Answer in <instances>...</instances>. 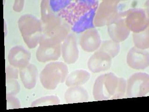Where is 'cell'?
I'll return each instance as SVG.
<instances>
[{
  "instance_id": "6da1fadb",
  "label": "cell",
  "mask_w": 149,
  "mask_h": 112,
  "mask_svg": "<svg viewBox=\"0 0 149 112\" xmlns=\"http://www.w3.org/2000/svg\"><path fill=\"white\" fill-rule=\"evenodd\" d=\"M98 1H70L59 14L72 26L73 31L80 33L94 28V19L97 9Z\"/></svg>"
},
{
  "instance_id": "7a4b0ae2",
  "label": "cell",
  "mask_w": 149,
  "mask_h": 112,
  "mask_svg": "<svg viewBox=\"0 0 149 112\" xmlns=\"http://www.w3.org/2000/svg\"><path fill=\"white\" fill-rule=\"evenodd\" d=\"M127 82L109 72L99 76L95 82L93 95L96 101L121 99L125 95Z\"/></svg>"
},
{
  "instance_id": "3957f363",
  "label": "cell",
  "mask_w": 149,
  "mask_h": 112,
  "mask_svg": "<svg viewBox=\"0 0 149 112\" xmlns=\"http://www.w3.org/2000/svg\"><path fill=\"white\" fill-rule=\"evenodd\" d=\"M18 25L23 40L29 48H35L39 43L42 34L41 21L34 15L25 14L18 21Z\"/></svg>"
},
{
  "instance_id": "277c9868",
  "label": "cell",
  "mask_w": 149,
  "mask_h": 112,
  "mask_svg": "<svg viewBox=\"0 0 149 112\" xmlns=\"http://www.w3.org/2000/svg\"><path fill=\"white\" fill-rule=\"evenodd\" d=\"M69 73L67 65L62 62H51L46 65L40 75V80L43 88L54 90L65 81Z\"/></svg>"
},
{
  "instance_id": "5b68a950",
  "label": "cell",
  "mask_w": 149,
  "mask_h": 112,
  "mask_svg": "<svg viewBox=\"0 0 149 112\" xmlns=\"http://www.w3.org/2000/svg\"><path fill=\"white\" fill-rule=\"evenodd\" d=\"M119 1L115 0H106L102 1L97 8L94 19V25L95 27H103L108 25L118 15Z\"/></svg>"
},
{
  "instance_id": "8992f818",
  "label": "cell",
  "mask_w": 149,
  "mask_h": 112,
  "mask_svg": "<svg viewBox=\"0 0 149 112\" xmlns=\"http://www.w3.org/2000/svg\"><path fill=\"white\" fill-rule=\"evenodd\" d=\"M126 96L128 98L143 97L149 92V75L143 72L132 75L127 82Z\"/></svg>"
},
{
  "instance_id": "52a82bcc",
  "label": "cell",
  "mask_w": 149,
  "mask_h": 112,
  "mask_svg": "<svg viewBox=\"0 0 149 112\" xmlns=\"http://www.w3.org/2000/svg\"><path fill=\"white\" fill-rule=\"evenodd\" d=\"M124 14L125 22L130 32L135 33L141 32L149 28L148 15L143 9H130Z\"/></svg>"
},
{
  "instance_id": "ba28073f",
  "label": "cell",
  "mask_w": 149,
  "mask_h": 112,
  "mask_svg": "<svg viewBox=\"0 0 149 112\" xmlns=\"http://www.w3.org/2000/svg\"><path fill=\"white\" fill-rule=\"evenodd\" d=\"M108 32L111 40L118 43L128 38L130 30L125 22L124 12L119 13L116 18L108 25Z\"/></svg>"
},
{
  "instance_id": "9c48e42d",
  "label": "cell",
  "mask_w": 149,
  "mask_h": 112,
  "mask_svg": "<svg viewBox=\"0 0 149 112\" xmlns=\"http://www.w3.org/2000/svg\"><path fill=\"white\" fill-rule=\"evenodd\" d=\"M39 46L36 52V57L39 62L46 63L57 60L60 57L61 44L50 43L40 39Z\"/></svg>"
},
{
  "instance_id": "30bf717a",
  "label": "cell",
  "mask_w": 149,
  "mask_h": 112,
  "mask_svg": "<svg viewBox=\"0 0 149 112\" xmlns=\"http://www.w3.org/2000/svg\"><path fill=\"white\" fill-rule=\"evenodd\" d=\"M127 63L130 68L135 70L146 69L149 65V52L133 47L128 52Z\"/></svg>"
},
{
  "instance_id": "8fae6325",
  "label": "cell",
  "mask_w": 149,
  "mask_h": 112,
  "mask_svg": "<svg viewBox=\"0 0 149 112\" xmlns=\"http://www.w3.org/2000/svg\"><path fill=\"white\" fill-rule=\"evenodd\" d=\"M111 63V57L106 52L99 50L89 58L88 67L93 73H99L108 70Z\"/></svg>"
},
{
  "instance_id": "7c38bea8",
  "label": "cell",
  "mask_w": 149,
  "mask_h": 112,
  "mask_svg": "<svg viewBox=\"0 0 149 112\" xmlns=\"http://www.w3.org/2000/svg\"><path fill=\"white\" fill-rule=\"evenodd\" d=\"M61 52L64 62L67 64L76 63L79 57L76 37L73 34H70L61 45Z\"/></svg>"
},
{
  "instance_id": "4fadbf2b",
  "label": "cell",
  "mask_w": 149,
  "mask_h": 112,
  "mask_svg": "<svg viewBox=\"0 0 149 112\" xmlns=\"http://www.w3.org/2000/svg\"><path fill=\"white\" fill-rule=\"evenodd\" d=\"M31 56L30 52L23 47L16 46L10 49L8 58L11 66L20 70L29 64Z\"/></svg>"
},
{
  "instance_id": "5bb4252c",
  "label": "cell",
  "mask_w": 149,
  "mask_h": 112,
  "mask_svg": "<svg viewBox=\"0 0 149 112\" xmlns=\"http://www.w3.org/2000/svg\"><path fill=\"white\" fill-rule=\"evenodd\" d=\"M101 40L97 29L91 28L85 30L81 36L79 43L81 48L88 52H92L100 47Z\"/></svg>"
},
{
  "instance_id": "9a60e30c",
  "label": "cell",
  "mask_w": 149,
  "mask_h": 112,
  "mask_svg": "<svg viewBox=\"0 0 149 112\" xmlns=\"http://www.w3.org/2000/svg\"><path fill=\"white\" fill-rule=\"evenodd\" d=\"M19 74L26 88L31 90L35 88L38 78V69L36 65L29 64L27 66L20 69Z\"/></svg>"
},
{
  "instance_id": "2e32d148",
  "label": "cell",
  "mask_w": 149,
  "mask_h": 112,
  "mask_svg": "<svg viewBox=\"0 0 149 112\" xmlns=\"http://www.w3.org/2000/svg\"><path fill=\"white\" fill-rule=\"evenodd\" d=\"M64 99L68 103L87 102L88 94L87 91L80 86H71L64 93Z\"/></svg>"
},
{
  "instance_id": "e0dca14e",
  "label": "cell",
  "mask_w": 149,
  "mask_h": 112,
  "mask_svg": "<svg viewBox=\"0 0 149 112\" xmlns=\"http://www.w3.org/2000/svg\"><path fill=\"white\" fill-rule=\"evenodd\" d=\"M90 78L91 74L86 70H76L67 77L65 84L69 87L79 86L87 83Z\"/></svg>"
},
{
  "instance_id": "ac0fdd59",
  "label": "cell",
  "mask_w": 149,
  "mask_h": 112,
  "mask_svg": "<svg viewBox=\"0 0 149 112\" xmlns=\"http://www.w3.org/2000/svg\"><path fill=\"white\" fill-rule=\"evenodd\" d=\"M133 40L135 47L142 50L149 48V30L147 28L143 32L133 34Z\"/></svg>"
},
{
  "instance_id": "d6986e66",
  "label": "cell",
  "mask_w": 149,
  "mask_h": 112,
  "mask_svg": "<svg viewBox=\"0 0 149 112\" xmlns=\"http://www.w3.org/2000/svg\"><path fill=\"white\" fill-rule=\"evenodd\" d=\"M120 50V43L114 42L112 40L104 41L99 49V50H102L108 54L112 58L118 54Z\"/></svg>"
},
{
  "instance_id": "ffe728a7",
  "label": "cell",
  "mask_w": 149,
  "mask_h": 112,
  "mask_svg": "<svg viewBox=\"0 0 149 112\" xmlns=\"http://www.w3.org/2000/svg\"><path fill=\"white\" fill-rule=\"evenodd\" d=\"M60 104V99L55 95L46 96L39 98L33 102L31 107L48 106L51 105H57Z\"/></svg>"
},
{
  "instance_id": "44dd1931",
  "label": "cell",
  "mask_w": 149,
  "mask_h": 112,
  "mask_svg": "<svg viewBox=\"0 0 149 112\" xmlns=\"http://www.w3.org/2000/svg\"><path fill=\"white\" fill-rule=\"evenodd\" d=\"M7 95H15L19 92L20 85L15 79L6 80Z\"/></svg>"
},
{
  "instance_id": "7402d4cb",
  "label": "cell",
  "mask_w": 149,
  "mask_h": 112,
  "mask_svg": "<svg viewBox=\"0 0 149 112\" xmlns=\"http://www.w3.org/2000/svg\"><path fill=\"white\" fill-rule=\"evenodd\" d=\"M7 109L20 108L21 104L17 98L12 95H7Z\"/></svg>"
},
{
  "instance_id": "603a6c76",
  "label": "cell",
  "mask_w": 149,
  "mask_h": 112,
  "mask_svg": "<svg viewBox=\"0 0 149 112\" xmlns=\"http://www.w3.org/2000/svg\"><path fill=\"white\" fill-rule=\"evenodd\" d=\"M18 70L16 68L12 66H8L6 67V80L17 79L18 78Z\"/></svg>"
},
{
  "instance_id": "cb8c5ba5",
  "label": "cell",
  "mask_w": 149,
  "mask_h": 112,
  "mask_svg": "<svg viewBox=\"0 0 149 112\" xmlns=\"http://www.w3.org/2000/svg\"><path fill=\"white\" fill-rule=\"evenodd\" d=\"M24 1H15L13 6L14 11L17 12H20L22 11L24 7Z\"/></svg>"
}]
</instances>
